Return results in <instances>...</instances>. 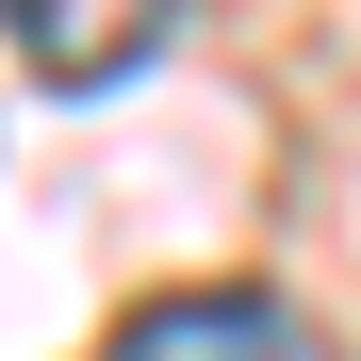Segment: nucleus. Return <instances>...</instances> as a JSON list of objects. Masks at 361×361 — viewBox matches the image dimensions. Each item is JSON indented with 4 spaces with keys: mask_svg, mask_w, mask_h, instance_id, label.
<instances>
[{
    "mask_svg": "<svg viewBox=\"0 0 361 361\" xmlns=\"http://www.w3.org/2000/svg\"><path fill=\"white\" fill-rule=\"evenodd\" d=\"M17 49L49 99H99V82L164 66V0H17Z\"/></svg>",
    "mask_w": 361,
    "mask_h": 361,
    "instance_id": "nucleus-2",
    "label": "nucleus"
},
{
    "mask_svg": "<svg viewBox=\"0 0 361 361\" xmlns=\"http://www.w3.org/2000/svg\"><path fill=\"white\" fill-rule=\"evenodd\" d=\"M115 361H329V329L263 279H197V295H148L115 329Z\"/></svg>",
    "mask_w": 361,
    "mask_h": 361,
    "instance_id": "nucleus-1",
    "label": "nucleus"
}]
</instances>
